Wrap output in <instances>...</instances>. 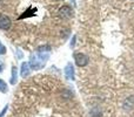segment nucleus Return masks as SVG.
Instances as JSON below:
<instances>
[{"label": "nucleus", "instance_id": "f257e3e1", "mask_svg": "<svg viewBox=\"0 0 134 117\" xmlns=\"http://www.w3.org/2000/svg\"><path fill=\"white\" fill-rule=\"evenodd\" d=\"M74 61H75L76 66L85 67V66H87L88 64L90 59H88V56L86 55V54H83V53H75L74 54Z\"/></svg>", "mask_w": 134, "mask_h": 117}, {"label": "nucleus", "instance_id": "f03ea898", "mask_svg": "<svg viewBox=\"0 0 134 117\" xmlns=\"http://www.w3.org/2000/svg\"><path fill=\"white\" fill-rule=\"evenodd\" d=\"M58 14H59V16L63 19H71L72 16H73V11H72V8L69 6L65 5V6H63L59 9Z\"/></svg>", "mask_w": 134, "mask_h": 117}, {"label": "nucleus", "instance_id": "7ed1b4c3", "mask_svg": "<svg viewBox=\"0 0 134 117\" xmlns=\"http://www.w3.org/2000/svg\"><path fill=\"white\" fill-rule=\"evenodd\" d=\"M11 19L8 18L7 15H5V14H1L0 15V29H8L9 27H11Z\"/></svg>", "mask_w": 134, "mask_h": 117}, {"label": "nucleus", "instance_id": "20e7f679", "mask_svg": "<svg viewBox=\"0 0 134 117\" xmlns=\"http://www.w3.org/2000/svg\"><path fill=\"white\" fill-rule=\"evenodd\" d=\"M65 75L68 80H74V68L72 63H68L65 67Z\"/></svg>", "mask_w": 134, "mask_h": 117}, {"label": "nucleus", "instance_id": "39448f33", "mask_svg": "<svg viewBox=\"0 0 134 117\" xmlns=\"http://www.w3.org/2000/svg\"><path fill=\"white\" fill-rule=\"evenodd\" d=\"M30 73H31L30 63L24 62V63L21 64V76H23V77H26V76H28V74H30Z\"/></svg>", "mask_w": 134, "mask_h": 117}, {"label": "nucleus", "instance_id": "423d86ee", "mask_svg": "<svg viewBox=\"0 0 134 117\" xmlns=\"http://www.w3.org/2000/svg\"><path fill=\"white\" fill-rule=\"evenodd\" d=\"M16 77H18V69H16V67H12V76H11V83L12 84H15Z\"/></svg>", "mask_w": 134, "mask_h": 117}, {"label": "nucleus", "instance_id": "0eeeda50", "mask_svg": "<svg viewBox=\"0 0 134 117\" xmlns=\"http://www.w3.org/2000/svg\"><path fill=\"white\" fill-rule=\"evenodd\" d=\"M0 90H1L2 93H6L7 91V84L2 80H0Z\"/></svg>", "mask_w": 134, "mask_h": 117}, {"label": "nucleus", "instance_id": "6e6552de", "mask_svg": "<svg viewBox=\"0 0 134 117\" xmlns=\"http://www.w3.org/2000/svg\"><path fill=\"white\" fill-rule=\"evenodd\" d=\"M5 53H6V48L0 44V55H2V54H5Z\"/></svg>", "mask_w": 134, "mask_h": 117}, {"label": "nucleus", "instance_id": "1a4fd4ad", "mask_svg": "<svg viewBox=\"0 0 134 117\" xmlns=\"http://www.w3.org/2000/svg\"><path fill=\"white\" fill-rule=\"evenodd\" d=\"M7 108H8V107H5V108H4V110H2L1 111V113H0V117H4V115H5V114H6V111H7Z\"/></svg>", "mask_w": 134, "mask_h": 117}, {"label": "nucleus", "instance_id": "9d476101", "mask_svg": "<svg viewBox=\"0 0 134 117\" xmlns=\"http://www.w3.org/2000/svg\"><path fill=\"white\" fill-rule=\"evenodd\" d=\"M2 70H4V62L0 60V73H1Z\"/></svg>", "mask_w": 134, "mask_h": 117}]
</instances>
